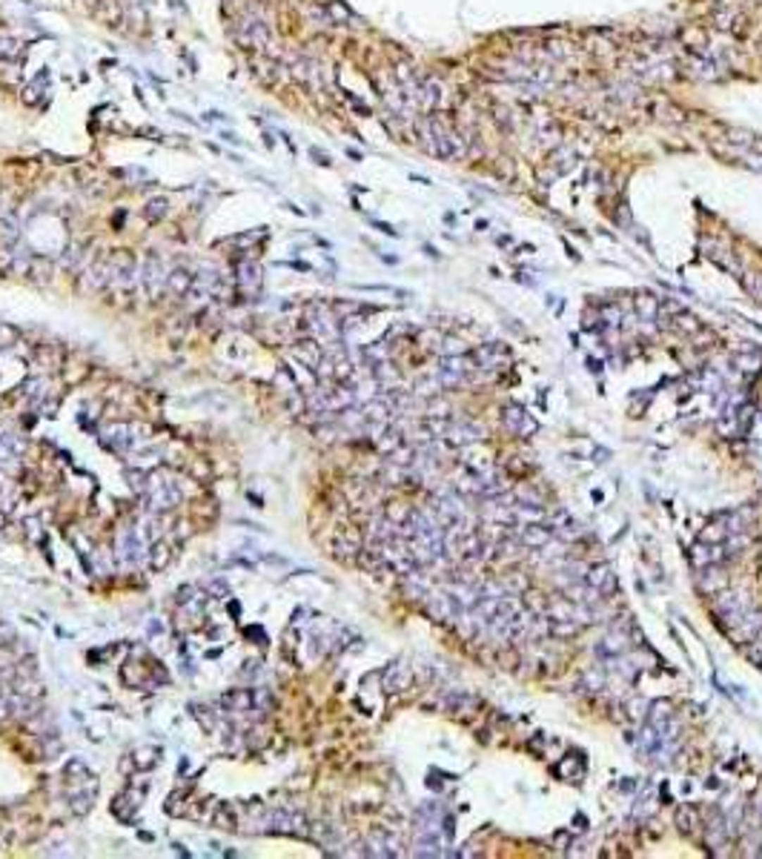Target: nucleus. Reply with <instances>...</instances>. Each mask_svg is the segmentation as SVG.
Returning <instances> with one entry per match:
<instances>
[{"instance_id":"f257e3e1","label":"nucleus","mask_w":762,"mask_h":859,"mask_svg":"<svg viewBox=\"0 0 762 859\" xmlns=\"http://www.w3.org/2000/svg\"><path fill=\"white\" fill-rule=\"evenodd\" d=\"M418 135H421L425 149L430 155H436V158H453V155L461 152V146L456 144V135L447 132V129L439 120H433V118H425V120L418 123Z\"/></svg>"},{"instance_id":"f03ea898","label":"nucleus","mask_w":762,"mask_h":859,"mask_svg":"<svg viewBox=\"0 0 762 859\" xmlns=\"http://www.w3.org/2000/svg\"><path fill=\"white\" fill-rule=\"evenodd\" d=\"M748 608H751V601H748L745 593H737V590H716L713 593V616L725 627V633L739 625V619L745 616Z\"/></svg>"},{"instance_id":"7ed1b4c3","label":"nucleus","mask_w":762,"mask_h":859,"mask_svg":"<svg viewBox=\"0 0 762 859\" xmlns=\"http://www.w3.org/2000/svg\"><path fill=\"white\" fill-rule=\"evenodd\" d=\"M235 35H238V40L244 43L246 49H267L270 40H273V32H270L267 18H264V15H256V12H249V15H244V18L238 20Z\"/></svg>"},{"instance_id":"20e7f679","label":"nucleus","mask_w":762,"mask_h":859,"mask_svg":"<svg viewBox=\"0 0 762 859\" xmlns=\"http://www.w3.org/2000/svg\"><path fill=\"white\" fill-rule=\"evenodd\" d=\"M439 439L447 441L450 447H470L485 439V427L470 418H447Z\"/></svg>"},{"instance_id":"39448f33","label":"nucleus","mask_w":762,"mask_h":859,"mask_svg":"<svg viewBox=\"0 0 762 859\" xmlns=\"http://www.w3.org/2000/svg\"><path fill=\"white\" fill-rule=\"evenodd\" d=\"M135 433H138L135 424H109V427L104 430L101 441H104L106 450H112V453H118V456H126L132 447H138V441H144V439L135 436Z\"/></svg>"},{"instance_id":"423d86ee","label":"nucleus","mask_w":762,"mask_h":859,"mask_svg":"<svg viewBox=\"0 0 762 859\" xmlns=\"http://www.w3.org/2000/svg\"><path fill=\"white\" fill-rule=\"evenodd\" d=\"M501 424H504L507 433H513V436H519V439H527V436H533L536 430H539L536 418H533L525 407H519V404H507V407L501 410Z\"/></svg>"},{"instance_id":"0eeeda50","label":"nucleus","mask_w":762,"mask_h":859,"mask_svg":"<svg viewBox=\"0 0 762 859\" xmlns=\"http://www.w3.org/2000/svg\"><path fill=\"white\" fill-rule=\"evenodd\" d=\"M141 281H144V289L149 298H158L166 287V267H163V258L158 252H146V261H144V270H141Z\"/></svg>"},{"instance_id":"6e6552de","label":"nucleus","mask_w":762,"mask_h":859,"mask_svg":"<svg viewBox=\"0 0 762 859\" xmlns=\"http://www.w3.org/2000/svg\"><path fill=\"white\" fill-rule=\"evenodd\" d=\"M473 358H476V367H479V370H501L513 356H511V350H507L504 344L493 341V344H485V347H479V350L473 353Z\"/></svg>"},{"instance_id":"1a4fd4ad","label":"nucleus","mask_w":762,"mask_h":859,"mask_svg":"<svg viewBox=\"0 0 762 859\" xmlns=\"http://www.w3.org/2000/svg\"><path fill=\"white\" fill-rule=\"evenodd\" d=\"M267 825H270V831H275V834H299V836L307 834L304 816H301V813H292V810H275V813H270V816H267Z\"/></svg>"},{"instance_id":"9d476101","label":"nucleus","mask_w":762,"mask_h":859,"mask_svg":"<svg viewBox=\"0 0 762 859\" xmlns=\"http://www.w3.org/2000/svg\"><path fill=\"white\" fill-rule=\"evenodd\" d=\"M519 539H522V544H527L533 550H544L554 541V530H550L547 522H527V525H519Z\"/></svg>"},{"instance_id":"9b49d317","label":"nucleus","mask_w":762,"mask_h":859,"mask_svg":"<svg viewBox=\"0 0 762 859\" xmlns=\"http://www.w3.org/2000/svg\"><path fill=\"white\" fill-rule=\"evenodd\" d=\"M762 633V610H756L754 605L745 610V616L739 619V625L734 630H728L731 639H737V644H745L751 639H756Z\"/></svg>"},{"instance_id":"f8f14e48","label":"nucleus","mask_w":762,"mask_h":859,"mask_svg":"<svg viewBox=\"0 0 762 859\" xmlns=\"http://www.w3.org/2000/svg\"><path fill=\"white\" fill-rule=\"evenodd\" d=\"M118 556H120V562L130 565V568L138 565L141 558H144V541H141V536L132 527L118 536Z\"/></svg>"},{"instance_id":"ddd939ff","label":"nucleus","mask_w":762,"mask_h":859,"mask_svg":"<svg viewBox=\"0 0 762 859\" xmlns=\"http://www.w3.org/2000/svg\"><path fill=\"white\" fill-rule=\"evenodd\" d=\"M585 584L587 587H594L599 596H613L616 593V576L611 573V568L608 565H594V568H587L585 570Z\"/></svg>"},{"instance_id":"4468645a","label":"nucleus","mask_w":762,"mask_h":859,"mask_svg":"<svg viewBox=\"0 0 762 859\" xmlns=\"http://www.w3.org/2000/svg\"><path fill=\"white\" fill-rule=\"evenodd\" d=\"M321 358H324V350H321L318 341L307 338V341H299V344H295V361H301L307 370L316 372L318 364H321Z\"/></svg>"},{"instance_id":"2eb2a0df","label":"nucleus","mask_w":762,"mask_h":859,"mask_svg":"<svg viewBox=\"0 0 762 859\" xmlns=\"http://www.w3.org/2000/svg\"><path fill=\"white\" fill-rule=\"evenodd\" d=\"M625 651H627V633H625V630H616V633L605 636V639L599 641V648H597V653H599L602 659H613V656H622Z\"/></svg>"},{"instance_id":"dca6fc26","label":"nucleus","mask_w":762,"mask_h":859,"mask_svg":"<svg viewBox=\"0 0 762 859\" xmlns=\"http://www.w3.org/2000/svg\"><path fill=\"white\" fill-rule=\"evenodd\" d=\"M238 284H241V289L244 292H249V295H258L261 292V270H258V264H241L238 267Z\"/></svg>"},{"instance_id":"f3484780","label":"nucleus","mask_w":762,"mask_h":859,"mask_svg":"<svg viewBox=\"0 0 762 859\" xmlns=\"http://www.w3.org/2000/svg\"><path fill=\"white\" fill-rule=\"evenodd\" d=\"M221 705L230 710V713H249L252 710V691L241 687V691H230L221 696Z\"/></svg>"},{"instance_id":"a211bd4d","label":"nucleus","mask_w":762,"mask_h":859,"mask_svg":"<svg viewBox=\"0 0 762 859\" xmlns=\"http://www.w3.org/2000/svg\"><path fill=\"white\" fill-rule=\"evenodd\" d=\"M192 272L187 270V267H178V270H173L166 275V289L173 292V295H181V298H187V292H189V287H192Z\"/></svg>"},{"instance_id":"6ab92c4d","label":"nucleus","mask_w":762,"mask_h":859,"mask_svg":"<svg viewBox=\"0 0 762 859\" xmlns=\"http://www.w3.org/2000/svg\"><path fill=\"white\" fill-rule=\"evenodd\" d=\"M370 851L367 853H375V856H396L399 853V839H393V836H387L385 831H375L373 836H370Z\"/></svg>"},{"instance_id":"aec40b11","label":"nucleus","mask_w":762,"mask_h":859,"mask_svg":"<svg viewBox=\"0 0 762 859\" xmlns=\"http://www.w3.org/2000/svg\"><path fill=\"white\" fill-rule=\"evenodd\" d=\"M130 759L135 762L138 770H152V767L161 762V748H155V745H141V748L132 751Z\"/></svg>"},{"instance_id":"412c9836","label":"nucleus","mask_w":762,"mask_h":859,"mask_svg":"<svg viewBox=\"0 0 762 859\" xmlns=\"http://www.w3.org/2000/svg\"><path fill=\"white\" fill-rule=\"evenodd\" d=\"M697 582H699V590H702V593H711V596H713L719 587H723V573H719V565L699 568Z\"/></svg>"},{"instance_id":"4be33fe9","label":"nucleus","mask_w":762,"mask_h":859,"mask_svg":"<svg viewBox=\"0 0 762 859\" xmlns=\"http://www.w3.org/2000/svg\"><path fill=\"white\" fill-rule=\"evenodd\" d=\"M633 307H637V315L642 321H654L659 313V301H656V295H639V298H633Z\"/></svg>"},{"instance_id":"5701e85b","label":"nucleus","mask_w":762,"mask_h":859,"mask_svg":"<svg viewBox=\"0 0 762 859\" xmlns=\"http://www.w3.org/2000/svg\"><path fill=\"white\" fill-rule=\"evenodd\" d=\"M407 684H410V670H407L404 665H393V667L387 670L385 687H387V691H404Z\"/></svg>"},{"instance_id":"b1692460","label":"nucleus","mask_w":762,"mask_h":859,"mask_svg":"<svg viewBox=\"0 0 762 859\" xmlns=\"http://www.w3.org/2000/svg\"><path fill=\"white\" fill-rule=\"evenodd\" d=\"M734 364H737L739 372H759L762 370V353L759 350L739 353V356H734Z\"/></svg>"},{"instance_id":"393cba45","label":"nucleus","mask_w":762,"mask_h":859,"mask_svg":"<svg viewBox=\"0 0 762 859\" xmlns=\"http://www.w3.org/2000/svg\"><path fill=\"white\" fill-rule=\"evenodd\" d=\"M694 384L699 387V390H705V393H713V390H719V384H723V378H719V372H716V370H702V372H697V375H694Z\"/></svg>"},{"instance_id":"a878e982","label":"nucleus","mask_w":762,"mask_h":859,"mask_svg":"<svg viewBox=\"0 0 762 859\" xmlns=\"http://www.w3.org/2000/svg\"><path fill=\"white\" fill-rule=\"evenodd\" d=\"M737 281H742V287L748 289V295H754L759 304H762V275H754V272H742Z\"/></svg>"},{"instance_id":"bb28decb","label":"nucleus","mask_w":762,"mask_h":859,"mask_svg":"<svg viewBox=\"0 0 762 859\" xmlns=\"http://www.w3.org/2000/svg\"><path fill=\"white\" fill-rule=\"evenodd\" d=\"M166 209H169V201H166V198H152V201L146 203L144 215H146V221H161L163 215H166Z\"/></svg>"},{"instance_id":"cd10ccee","label":"nucleus","mask_w":762,"mask_h":859,"mask_svg":"<svg viewBox=\"0 0 762 859\" xmlns=\"http://www.w3.org/2000/svg\"><path fill=\"white\" fill-rule=\"evenodd\" d=\"M169 558H173V553H169V547H166V544H155V547L149 550V565H152L155 570L166 568V565H169Z\"/></svg>"},{"instance_id":"c85d7f7f","label":"nucleus","mask_w":762,"mask_h":859,"mask_svg":"<svg viewBox=\"0 0 762 859\" xmlns=\"http://www.w3.org/2000/svg\"><path fill=\"white\" fill-rule=\"evenodd\" d=\"M742 648H745V656H748V659H751V662H754V665H759V667H762V639H759V636H756V639H751V641H745V644H742Z\"/></svg>"},{"instance_id":"c756f323","label":"nucleus","mask_w":762,"mask_h":859,"mask_svg":"<svg viewBox=\"0 0 762 859\" xmlns=\"http://www.w3.org/2000/svg\"><path fill=\"white\" fill-rule=\"evenodd\" d=\"M688 816H697V810H694L691 805H682L680 810H676V822H680V828H682V831H691V825H688Z\"/></svg>"},{"instance_id":"7c9ffc66","label":"nucleus","mask_w":762,"mask_h":859,"mask_svg":"<svg viewBox=\"0 0 762 859\" xmlns=\"http://www.w3.org/2000/svg\"><path fill=\"white\" fill-rule=\"evenodd\" d=\"M310 155H313V158H316V163H321V166H330V163H332V161H330V155H327V152H321V149H316V146L310 149Z\"/></svg>"}]
</instances>
